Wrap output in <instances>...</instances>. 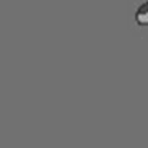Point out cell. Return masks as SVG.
<instances>
[{
  "mask_svg": "<svg viewBox=\"0 0 148 148\" xmlns=\"http://www.w3.org/2000/svg\"><path fill=\"white\" fill-rule=\"evenodd\" d=\"M137 23L138 24H148V11H143V13L137 14Z\"/></svg>",
  "mask_w": 148,
  "mask_h": 148,
  "instance_id": "1",
  "label": "cell"
}]
</instances>
